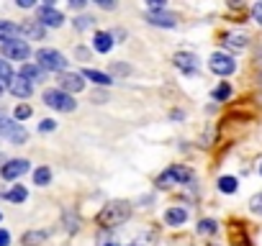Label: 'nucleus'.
Returning a JSON list of instances; mask_svg holds the SVG:
<instances>
[{"instance_id":"nucleus-1","label":"nucleus","mask_w":262,"mask_h":246,"mask_svg":"<svg viewBox=\"0 0 262 246\" xmlns=\"http://www.w3.org/2000/svg\"><path fill=\"white\" fill-rule=\"evenodd\" d=\"M131 215V205L128 203H108L100 213H98V226L103 228H113V226H121L123 220H128Z\"/></svg>"},{"instance_id":"nucleus-2","label":"nucleus","mask_w":262,"mask_h":246,"mask_svg":"<svg viewBox=\"0 0 262 246\" xmlns=\"http://www.w3.org/2000/svg\"><path fill=\"white\" fill-rule=\"evenodd\" d=\"M36 62H39L41 69H52V72H62L67 67V59L59 52H54V49H39L36 52Z\"/></svg>"},{"instance_id":"nucleus-3","label":"nucleus","mask_w":262,"mask_h":246,"mask_svg":"<svg viewBox=\"0 0 262 246\" xmlns=\"http://www.w3.org/2000/svg\"><path fill=\"white\" fill-rule=\"evenodd\" d=\"M44 103H47L49 108L64 110V113L75 110V97L67 95V92H62V90H47V92H44Z\"/></svg>"},{"instance_id":"nucleus-4","label":"nucleus","mask_w":262,"mask_h":246,"mask_svg":"<svg viewBox=\"0 0 262 246\" xmlns=\"http://www.w3.org/2000/svg\"><path fill=\"white\" fill-rule=\"evenodd\" d=\"M0 136H8L13 144H24L29 134H26V129L21 126V123H16V120H11L6 115H0Z\"/></svg>"},{"instance_id":"nucleus-5","label":"nucleus","mask_w":262,"mask_h":246,"mask_svg":"<svg viewBox=\"0 0 262 246\" xmlns=\"http://www.w3.org/2000/svg\"><path fill=\"white\" fill-rule=\"evenodd\" d=\"M208 67H211V72H216V75H221V77H229V75L236 69V62H234L229 54H221V52H216V54L211 57Z\"/></svg>"},{"instance_id":"nucleus-6","label":"nucleus","mask_w":262,"mask_h":246,"mask_svg":"<svg viewBox=\"0 0 262 246\" xmlns=\"http://www.w3.org/2000/svg\"><path fill=\"white\" fill-rule=\"evenodd\" d=\"M57 82H59V90L67 92V95L70 92H80L85 87V80L80 75H72V72H59V80Z\"/></svg>"},{"instance_id":"nucleus-7","label":"nucleus","mask_w":262,"mask_h":246,"mask_svg":"<svg viewBox=\"0 0 262 246\" xmlns=\"http://www.w3.org/2000/svg\"><path fill=\"white\" fill-rule=\"evenodd\" d=\"M39 23H41V26H62V23H64V16L47 3V6L39 8Z\"/></svg>"},{"instance_id":"nucleus-8","label":"nucleus","mask_w":262,"mask_h":246,"mask_svg":"<svg viewBox=\"0 0 262 246\" xmlns=\"http://www.w3.org/2000/svg\"><path fill=\"white\" fill-rule=\"evenodd\" d=\"M3 54H6L8 59H18V62H24V59L31 54V49H29L26 41H11V44H3Z\"/></svg>"},{"instance_id":"nucleus-9","label":"nucleus","mask_w":262,"mask_h":246,"mask_svg":"<svg viewBox=\"0 0 262 246\" xmlns=\"http://www.w3.org/2000/svg\"><path fill=\"white\" fill-rule=\"evenodd\" d=\"M26 172H29V162L26 159H13V162H6L3 164V177L6 180H18Z\"/></svg>"},{"instance_id":"nucleus-10","label":"nucleus","mask_w":262,"mask_h":246,"mask_svg":"<svg viewBox=\"0 0 262 246\" xmlns=\"http://www.w3.org/2000/svg\"><path fill=\"white\" fill-rule=\"evenodd\" d=\"M185 180H190V172L183 169V167H170L165 175H160V185L162 187H170L172 182H185Z\"/></svg>"},{"instance_id":"nucleus-11","label":"nucleus","mask_w":262,"mask_h":246,"mask_svg":"<svg viewBox=\"0 0 262 246\" xmlns=\"http://www.w3.org/2000/svg\"><path fill=\"white\" fill-rule=\"evenodd\" d=\"M8 90H11V95H16V97H29V95L34 92L31 82H29V80H24V77H11Z\"/></svg>"},{"instance_id":"nucleus-12","label":"nucleus","mask_w":262,"mask_h":246,"mask_svg":"<svg viewBox=\"0 0 262 246\" xmlns=\"http://www.w3.org/2000/svg\"><path fill=\"white\" fill-rule=\"evenodd\" d=\"M147 21H149L152 26H165V29H172V26L178 23L175 13H167V11H157V13H149V16H147Z\"/></svg>"},{"instance_id":"nucleus-13","label":"nucleus","mask_w":262,"mask_h":246,"mask_svg":"<svg viewBox=\"0 0 262 246\" xmlns=\"http://www.w3.org/2000/svg\"><path fill=\"white\" fill-rule=\"evenodd\" d=\"M18 34H21V29H18L16 23H8V21H0V41H3V44L18 41Z\"/></svg>"},{"instance_id":"nucleus-14","label":"nucleus","mask_w":262,"mask_h":246,"mask_svg":"<svg viewBox=\"0 0 262 246\" xmlns=\"http://www.w3.org/2000/svg\"><path fill=\"white\" fill-rule=\"evenodd\" d=\"M93 46H95V52L105 54V52H111V46H113V36L100 31V34H95V39H93Z\"/></svg>"},{"instance_id":"nucleus-15","label":"nucleus","mask_w":262,"mask_h":246,"mask_svg":"<svg viewBox=\"0 0 262 246\" xmlns=\"http://www.w3.org/2000/svg\"><path fill=\"white\" fill-rule=\"evenodd\" d=\"M224 44H226V49H231V52H242V49L247 46V34H229V36L224 39Z\"/></svg>"},{"instance_id":"nucleus-16","label":"nucleus","mask_w":262,"mask_h":246,"mask_svg":"<svg viewBox=\"0 0 262 246\" xmlns=\"http://www.w3.org/2000/svg\"><path fill=\"white\" fill-rule=\"evenodd\" d=\"M175 64H178L183 72H195L198 59H195L193 54H175Z\"/></svg>"},{"instance_id":"nucleus-17","label":"nucleus","mask_w":262,"mask_h":246,"mask_svg":"<svg viewBox=\"0 0 262 246\" xmlns=\"http://www.w3.org/2000/svg\"><path fill=\"white\" fill-rule=\"evenodd\" d=\"M21 77L29 80V82H39V80L44 77V69H41L39 64H24V67H21Z\"/></svg>"},{"instance_id":"nucleus-18","label":"nucleus","mask_w":262,"mask_h":246,"mask_svg":"<svg viewBox=\"0 0 262 246\" xmlns=\"http://www.w3.org/2000/svg\"><path fill=\"white\" fill-rule=\"evenodd\" d=\"M80 77H82V80L88 77V80H93L95 85H103V87H108V85H111V75H105V72H98V69H85Z\"/></svg>"},{"instance_id":"nucleus-19","label":"nucleus","mask_w":262,"mask_h":246,"mask_svg":"<svg viewBox=\"0 0 262 246\" xmlns=\"http://www.w3.org/2000/svg\"><path fill=\"white\" fill-rule=\"evenodd\" d=\"M165 220H167L170 226H183V223L188 220V213H185L183 208H170L167 215H165Z\"/></svg>"},{"instance_id":"nucleus-20","label":"nucleus","mask_w":262,"mask_h":246,"mask_svg":"<svg viewBox=\"0 0 262 246\" xmlns=\"http://www.w3.org/2000/svg\"><path fill=\"white\" fill-rule=\"evenodd\" d=\"M21 34H26L29 39L36 41V39H44V26L36 23V21H34V23H24V26H21Z\"/></svg>"},{"instance_id":"nucleus-21","label":"nucleus","mask_w":262,"mask_h":246,"mask_svg":"<svg viewBox=\"0 0 262 246\" xmlns=\"http://www.w3.org/2000/svg\"><path fill=\"white\" fill-rule=\"evenodd\" d=\"M236 187H239L236 177H221V180H219V190H221V192H226V195L236 192Z\"/></svg>"},{"instance_id":"nucleus-22","label":"nucleus","mask_w":262,"mask_h":246,"mask_svg":"<svg viewBox=\"0 0 262 246\" xmlns=\"http://www.w3.org/2000/svg\"><path fill=\"white\" fill-rule=\"evenodd\" d=\"M6 198H8L11 203H24V200L29 198V192H26V187H21V185H16L13 190H8V192H6Z\"/></svg>"},{"instance_id":"nucleus-23","label":"nucleus","mask_w":262,"mask_h":246,"mask_svg":"<svg viewBox=\"0 0 262 246\" xmlns=\"http://www.w3.org/2000/svg\"><path fill=\"white\" fill-rule=\"evenodd\" d=\"M49 180H52L49 167H39V169L34 172V182H36V185H49Z\"/></svg>"},{"instance_id":"nucleus-24","label":"nucleus","mask_w":262,"mask_h":246,"mask_svg":"<svg viewBox=\"0 0 262 246\" xmlns=\"http://www.w3.org/2000/svg\"><path fill=\"white\" fill-rule=\"evenodd\" d=\"M11 77H13V69H11V64L0 59V85H3V82H11Z\"/></svg>"},{"instance_id":"nucleus-25","label":"nucleus","mask_w":262,"mask_h":246,"mask_svg":"<svg viewBox=\"0 0 262 246\" xmlns=\"http://www.w3.org/2000/svg\"><path fill=\"white\" fill-rule=\"evenodd\" d=\"M44 238H47V233H36V231H31V233L24 236V243H26V246H34V243H41Z\"/></svg>"},{"instance_id":"nucleus-26","label":"nucleus","mask_w":262,"mask_h":246,"mask_svg":"<svg viewBox=\"0 0 262 246\" xmlns=\"http://www.w3.org/2000/svg\"><path fill=\"white\" fill-rule=\"evenodd\" d=\"M229 95H231V87H229V85H219V87L213 90V97H216V100H226Z\"/></svg>"},{"instance_id":"nucleus-27","label":"nucleus","mask_w":262,"mask_h":246,"mask_svg":"<svg viewBox=\"0 0 262 246\" xmlns=\"http://www.w3.org/2000/svg\"><path fill=\"white\" fill-rule=\"evenodd\" d=\"M249 208H252V213H257V215H262V192H257L252 200H249Z\"/></svg>"},{"instance_id":"nucleus-28","label":"nucleus","mask_w":262,"mask_h":246,"mask_svg":"<svg viewBox=\"0 0 262 246\" xmlns=\"http://www.w3.org/2000/svg\"><path fill=\"white\" fill-rule=\"evenodd\" d=\"M198 231L201 233H216V220H201L198 223Z\"/></svg>"},{"instance_id":"nucleus-29","label":"nucleus","mask_w":262,"mask_h":246,"mask_svg":"<svg viewBox=\"0 0 262 246\" xmlns=\"http://www.w3.org/2000/svg\"><path fill=\"white\" fill-rule=\"evenodd\" d=\"M29 115H31V108L29 105H18L16 108V120H26Z\"/></svg>"},{"instance_id":"nucleus-30","label":"nucleus","mask_w":262,"mask_h":246,"mask_svg":"<svg viewBox=\"0 0 262 246\" xmlns=\"http://www.w3.org/2000/svg\"><path fill=\"white\" fill-rule=\"evenodd\" d=\"M90 23H93V18H88V16H85V18H77V21H75V29H77V31H85Z\"/></svg>"},{"instance_id":"nucleus-31","label":"nucleus","mask_w":262,"mask_h":246,"mask_svg":"<svg viewBox=\"0 0 262 246\" xmlns=\"http://www.w3.org/2000/svg\"><path fill=\"white\" fill-rule=\"evenodd\" d=\"M252 16H254V21L262 26V3H254V8H252Z\"/></svg>"},{"instance_id":"nucleus-32","label":"nucleus","mask_w":262,"mask_h":246,"mask_svg":"<svg viewBox=\"0 0 262 246\" xmlns=\"http://www.w3.org/2000/svg\"><path fill=\"white\" fill-rule=\"evenodd\" d=\"M39 129H41V131H54V120H49V118L41 120V123H39Z\"/></svg>"},{"instance_id":"nucleus-33","label":"nucleus","mask_w":262,"mask_h":246,"mask_svg":"<svg viewBox=\"0 0 262 246\" xmlns=\"http://www.w3.org/2000/svg\"><path fill=\"white\" fill-rule=\"evenodd\" d=\"M11 243V236H8V231H3L0 228V246H8Z\"/></svg>"},{"instance_id":"nucleus-34","label":"nucleus","mask_w":262,"mask_h":246,"mask_svg":"<svg viewBox=\"0 0 262 246\" xmlns=\"http://www.w3.org/2000/svg\"><path fill=\"white\" fill-rule=\"evenodd\" d=\"M111 72H128V67H123V64H111Z\"/></svg>"},{"instance_id":"nucleus-35","label":"nucleus","mask_w":262,"mask_h":246,"mask_svg":"<svg viewBox=\"0 0 262 246\" xmlns=\"http://www.w3.org/2000/svg\"><path fill=\"white\" fill-rule=\"evenodd\" d=\"M18 6H21V8H31L34 3H31V0H18Z\"/></svg>"},{"instance_id":"nucleus-36","label":"nucleus","mask_w":262,"mask_h":246,"mask_svg":"<svg viewBox=\"0 0 262 246\" xmlns=\"http://www.w3.org/2000/svg\"><path fill=\"white\" fill-rule=\"evenodd\" d=\"M3 164H6V157H3V154H0V167H3Z\"/></svg>"},{"instance_id":"nucleus-37","label":"nucleus","mask_w":262,"mask_h":246,"mask_svg":"<svg viewBox=\"0 0 262 246\" xmlns=\"http://www.w3.org/2000/svg\"><path fill=\"white\" fill-rule=\"evenodd\" d=\"M0 95H3V85H0Z\"/></svg>"},{"instance_id":"nucleus-38","label":"nucleus","mask_w":262,"mask_h":246,"mask_svg":"<svg viewBox=\"0 0 262 246\" xmlns=\"http://www.w3.org/2000/svg\"><path fill=\"white\" fill-rule=\"evenodd\" d=\"M259 175H262V164H259Z\"/></svg>"}]
</instances>
